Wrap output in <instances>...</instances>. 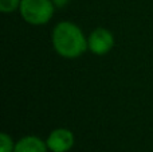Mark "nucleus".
I'll list each match as a JSON object with an SVG mask.
<instances>
[{
    "instance_id": "1",
    "label": "nucleus",
    "mask_w": 153,
    "mask_h": 152,
    "mask_svg": "<svg viewBox=\"0 0 153 152\" xmlns=\"http://www.w3.org/2000/svg\"><path fill=\"white\" fill-rule=\"evenodd\" d=\"M51 43L59 57L66 59H75L89 50L87 38L81 27L74 22L62 20L56 23L51 32Z\"/></svg>"
},
{
    "instance_id": "2",
    "label": "nucleus",
    "mask_w": 153,
    "mask_h": 152,
    "mask_svg": "<svg viewBox=\"0 0 153 152\" xmlns=\"http://www.w3.org/2000/svg\"><path fill=\"white\" fill-rule=\"evenodd\" d=\"M55 8L51 0H22L18 11L26 23L43 26L53 19Z\"/></svg>"
},
{
    "instance_id": "3",
    "label": "nucleus",
    "mask_w": 153,
    "mask_h": 152,
    "mask_svg": "<svg viewBox=\"0 0 153 152\" xmlns=\"http://www.w3.org/2000/svg\"><path fill=\"white\" fill-rule=\"evenodd\" d=\"M87 46H89V51L94 55H105L113 48L114 37L108 28L98 27L89 34Z\"/></svg>"
},
{
    "instance_id": "4",
    "label": "nucleus",
    "mask_w": 153,
    "mask_h": 152,
    "mask_svg": "<svg viewBox=\"0 0 153 152\" xmlns=\"http://www.w3.org/2000/svg\"><path fill=\"white\" fill-rule=\"evenodd\" d=\"M46 144L50 152H69L75 144V136L67 128H55L48 133Z\"/></svg>"
},
{
    "instance_id": "5",
    "label": "nucleus",
    "mask_w": 153,
    "mask_h": 152,
    "mask_svg": "<svg viewBox=\"0 0 153 152\" xmlns=\"http://www.w3.org/2000/svg\"><path fill=\"white\" fill-rule=\"evenodd\" d=\"M13 152H50L46 144V140L43 142L40 137L28 135L22 139H19L15 144Z\"/></svg>"
},
{
    "instance_id": "6",
    "label": "nucleus",
    "mask_w": 153,
    "mask_h": 152,
    "mask_svg": "<svg viewBox=\"0 0 153 152\" xmlns=\"http://www.w3.org/2000/svg\"><path fill=\"white\" fill-rule=\"evenodd\" d=\"M15 144L12 136L7 132L0 133V152H13L15 151Z\"/></svg>"
},
{
    "instance_id": "7",
    "label": "nucleus",
    "mask_w": 153,
    "mask_h": 152,
    "mask_svg": "<svg viewBox=\"0 0 153 152\" xmlns=\"http://www.w3.org/2000/svg\"><path fill=\"white\" fill-rule=\"evenodd\" d=\"M22 0H0V11L3 13H11L19 10Z\"/></svg>"
},
{
    "instance_id": "8",
    "label": "nucleus",
    "mask_w": 153,
    "mask_h": 152,
    "mask_svg": "<svg viewBox=\"0 0 153 152\" xmlns=\"http://www.w3.org/2000/svg\"><path fill=\"white\" fill-rule=\"evenodd\" d=\"M51 1L54 3V5H55L56 8H62V7H65V5H67L69 0H51Z\"/></svg>"
}]
</instances>
